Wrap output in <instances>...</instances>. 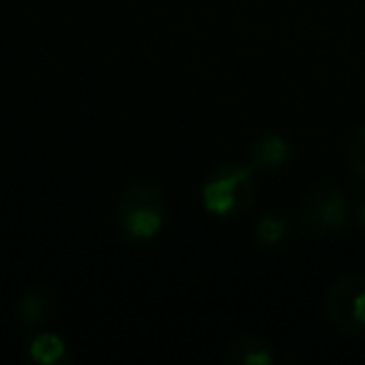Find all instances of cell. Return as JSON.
I'll list each match as a JSON object with an SVG mask.
<instances>
[{
    "label": "cell",
    "mask_w": 365,
    "mask_h": 365,
    "mask_svg": "<svg viewBox=\"0 0 365 365\" xmlns=\"http://www.w3.org/2000/svg\"><path fill=\"white\" fill-rule=\"evenodd\" d=\"M113 223L125 240L143 243L155 238L165 223V198L155 185H133L115 203Z\"/></svg>",
    "instance_id": "1"
},
{
    "label": "cell",
    "mask_w": 365,
    "mask_h": 365,
    "mask_svg": "<svg viewBox=\"0 0 365 365\" xmlns=\"http://www.w3.org/2000/svg\"><path fill=\"white\" fill-rule=\"evenodd\" d=\"M345 160H348L350 170H353L355 175L365 178V125H360L358 130L350 135Z\"/></svg>",
    "instance_id": "10"
},
{
    "label": "cell",
    "mask_w": 365,
    "mask_h": 365,
    "mask_svg": "<svg viewBox=\"0 0 365 365\" xmlns=\"http://www.w3.org/2000/svg\"><path fill=\"white\" fill-rule=\"evenodd\" d=\"M325 315L340 330H365V275H345L325 295Z\"/></svg>",
    "instance_id": "4"
},
{
    "label": "cell",
    "mask_w": 365,
    "mask_h": 365,
    "mask_svg": "<svg viewBox=\"0 0 365 365\" xmlns=\"http://www.w3.org/2000/svg\"><path fill=\"white\" fill-rule=\"evenodd\" d=\"M255 240L265 248H273L280 240L288 235V220L280 218V215H263L260 223L255 225Z\"/></svg>",
    "instance_id": "9"
},
{
    "label": "cell",
    "mask_w": 365,
    "mask_h": 365,
    "mask_svg": "<svg viewBox=\"0 0 365 365\" xmlns=\"http://www.w3.org/2000/svg\"><path fill=\"white\" fill-rule=\"evenodd\" d=\"M255 198V180H253V168L240 165V163H223L218 165L205 180L203 190H200V200H203L205 210L218 218H230L243 210Z\"/></svg>",
    "instance_id": "2"
},
{
    "label": "cell",
    "mask_w": 365,
    "mask_h": 365,
    "mask_svg": "<svg viewBox=\"0 0 365 365\" xmlns=\"http://www.w3.org/2000/svg\"><path fill=\"white\" fill-rule=\"evenodd\" d=\"M358 223L365 228V198L360 200V205H358Z\"/></svg>",
    "instance_id": "11"
},
{
    "label": "cell",
    "mask_w": 365,
    "mask_h": 365,
    "mask_svg": "<svg viewBox=\"0 0 365 365\" xmlns=\"http://www.w3.org/2000/svg\"><path fill=\"white\" fill-rule=\"evenodd\" d=\"M290 158V145L278 133H265L250 145V168L253 170H275Z\"/></svg>",
    "instance_id": "5"
},
{
    "label": "cell",
    "mask_w": 365,
    "mask_h": 365,
    "mask_svg": "<svg viewBox=\"0 0 365 365\" xmlns=\"http://www.w3.org/2000/svg\"><path fill=\"white\" fill-rule=\"evenodd\" d=\"M28 355H31V360H36V363L56 365L68 358V348H66V343H63L61 335L38 333L36 338L31 340V345H28Z\"/></svg>",
    "instance_id": "8"
},
{
    "label": "cell",
    "mask_w": 365,
    "mask_h": 365,
    "mask_svg": "<svg viewBox=\"0 0 365 365\" xmlns=\"http://www.w3.org/2000/svg\"><path fill=\"white\" fill-rule=\"evenodd\" d=\"M53 313V295L46 288H31L18 298L16 315L26 328L46 323V318Z\"/></svg>",
    "instance_id": "6"
},
{
    "label": "cell",
    "mask_w": 365,
    "mask_h": 365,
    "mask_svg": "<svg viewBox=\"0 0 365 365\" xmlns=\"http://www.w3.org/2000/svg\"><path fill=\"white\" fill-rule=\"evenodd\" d=\"M348 220V200L333 185H320L303 198L298 208V223L313 235L338 233Z\"/></svg>",
    "instance_id": "3"
},
{
    "label": "cell",
    "mask_w": 365,
    "mask_h": 365,
    "mask_svg": "<svg viewBox=\"0 0 365 365\" xmlns=\"http://www.w3.org/2000/svg\"><path fill=\"white\" fill-rule=\"evenodd\" d=\"M228 360L238 365H270L273 353H270V345L258 335H240L230 343Z\"/></svg>",
    "instance_id": "7"
}]
</instances>
